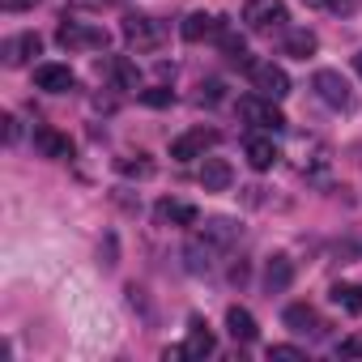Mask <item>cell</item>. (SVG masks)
Returning a JSON list of instances; mask_svg holds the SVG:
<instances>
[{
    "instance_id": "83f0119b",
    "label": "cell",
    "mask_w": 362,
    "mask_h": 362,
    "mask_svg": "<svg viewBox=\"0 0 362 362\" xmlns=\"http://www.w3.org/2000/svg\"><path fill=\"white\" fill-rule=\"evenodd\" d=\"M337 354H341V358H362V328H358V332H349V337L337 345Z\"/></svg>"
},
{
    "instance_id": "7402d4cb",
    "label": "cell",
    "mask_w": 362,
    "mask_h": 362,
    "mask_svg": "<svg viewBox=\"0 0 362 362\" xmlns=\"http://www.w3.org/2000/svg\"><path fill=\"white\" fill-rule=\"evenodd\" d=\"M201 235H205V239H209V243H214V247H222V252H226V247H230V243H235V239H239V226H235V222H230V218H209V222H205V230H201Z\"/></svg>"
},
{
    "instance_id": "836d02e7",
    "label": "cell",
    "mask_w": 362,
    "mask_h": 362,
    "mask_svg": "<svg viewBox=\"0 0 362 362\" xmlns=\"http://www.w3.org/2000/svg\"><path fill=\"white\" fill-rule=\"evenodd\" d=\"M77 5H115V0H77Z\"/></svg>"
},
{
    "instance_id": "9c48e42d",
    "label": "cell",
    "mask_w": 362,
    "mask_h": 362,
    "mask_svg": "<svg viewBox=\"0 0 362 362\" xmlns=\"http://www.w3.org/2000/svg\"><path fill=\"white\" fill-rule=\"evenodd\" d=\"M39 52H43V39H39L35 30H26V35H13V39H5V47H0V56H5V64H9V69H22V64H30Z\"/></svg>"
},
{
    "instance_id": "7c38bea8",
    "label": "cell",
    "mask_w": 362,
    "mask_h": 362,
    "mask_svg": "<svg viewBox=\"0 0 362 362\" xmlns=\"http://www.w3.org/2000/svg\"><path fill=\"white\" fill-rule=\"evenodd\" d=\"M281 324H286L290 332H298V337H307V332H324V320L315 315L311 303H290V307L281 311Z\"/></svg>"
},
{
    "instance_id": "ac0fdd59",
    "label": "cell",
    "mask_w": 362,
    "mask_h": 362,
    "mask_svg": "<svg viewBox=\"0 0 362 362\" xmlns=\"http://www.w3.org/2000/svg\"><path fill=\"white\" fill-rule=\"evenodd\" d=\"M222 247H214L205 235L201 239H192L188 247H184V260H188V273H209L214 269V256H218Z\"/></svg>"
},
{
    "instance_id": "4dcf8cb0",
    "label": "cell",
    "mask_w": 362,
    "mask_h": 362,
    "mask_svg": "<svg viewBox=\"0 0 362 362\" xmlns=\"http://www.w3.org/2000/svg\"><path fill=\"white\" fill-rule=\"evenodd\" d=\"M18 136H22V124H18L13 115H5V141H9V145H18Z\"/></svg>"
},
{
    "instance_id": "4316f807",
    "label": "cell",
    "mask_w": 362,
    "mask_h": 362,
    "mask_svg": "<svg viewBox=\"0 0 362 362\" xmlns=\"http://www.w3.org/2000/svg\"><path fill=\"white\" fill-rule=\"evenodd\" d=\"M269 358H277V362H303L307 349H298V345H269Z\"/></svg>"
},
{
    "instance_id": "44dd1931",
    "label": "cell",
    "mask_w": 362,
    "mask_h": 362,
    "mask_svg": "<svg viewBox=\"0 0 362 362\" xmlns=\"http://www.w3.org/2000/svg\"><path fill=\"white\" fill-rule=\"evenodd\" d=\"M328 298H332L345 315H362V286H354V281H337V286L328 290Z\"/></svg>"
},
{
    "instance_id": "3957f363",
    "label": "cell",
    "mask_w": 362,
    "mask_h": 362,
    "mask_svg": "<svg viewBox=\"0 0 362 362\" xmlns=\"http://www.w3.org/2000/svg\"><path fill=\"white\" fill-rule=\"evenodd\" d=\"M124 39H128V47H136V52H158V47L166 43V26L153 22L149 13H128V18H124Z\"/></svg>"
},
{
    "instance_id": "2e32d148",
    "label": "cell",
    "mask_w": 362,
    "mask_h": 362,
    "mask_svg": "<svg viewBox=\"0 0 362 362\" xmlns=\"http://www.w3.org/2000/svg\"><path fill=\"white\" fill-rule=\"evenodd\" d=\"M290 281H294V260H290V256H273V260L264 264V290H269V294H286Z\"/></svg>"
},
{
    "instance_id": "8992f818",
    "label": "cell",
    "mask_w": 362,
    "mask_h": 362,
    "mask_svg": "<svg viewBox=\"0 0 362 362\" xmlns=\"http://www.w3.org/2000/svg\"><path fill=\"white\" fill-rule=\"evenodd\" d=\"M239 115H243L252 128H264V132H281V128H286V115L273 107V98H260V94L239 98Z\"/></svg>"
},
{
    "instance_id": "5b68a950",
    "label": "cell",
    "mask_w": 362,
    "mask_h": 362,
    "mask_svg": "<svg viewBox=\"0 0 362 362\" xmlns=\"http://www.w3.org/2000/svg\"><path fill=\"white\" fill-rule=\"evenodd\" d=\"M247 73H252V90H256L260 98H273V103H281V98L290 94V77H286V69H277L273 60L247 64Z\"/></svg>"
},
{
    "instance_id": "f1b7e54d",
    "label": "cell",
    "mask_w": 362,
    "mask_h": 362,
    "mask_svg": "<svg viewBox=\"0 0 362 362\" xmlns=\"http://www.w3.org/2000/svg\"><path fill=\"white\" fill-rule=\"evenodd\" d=\"M218 98H222V81H205V86H201V94H197V103H201V107H205V103L214 107Z\"/></svg>"
},
{
    "instance_id": "d590c367",
    "label": "cell",
    "mask_w": 362,
    "mask_h": 362,
    "mask_svg": "<svg viewBox=\"0 0 362 362\" xmlns=\"http://www.w3.org/2000/svg\"><path fill=\"white\" fill-rule=\"evenodd\" d=\"M354 69H358V77H362V52H358V56H354Z\"/></svg>"
},
{
    "instance_id": "f546056e",
    "label": "cell",
    "mask_w": 362,
    "mask_h": 362,
    "mask_svg": "<svg viewBox=\"0 0 362 362\" xmlns=\"http://www.w3.org/2000/svg\"><path fill=\"white\" fill-rule=\"evenodd\" d=\"M324 9H332V13H341V18H349L354 9H358V0H328Z\"/></svg>"
},
{
    "instance_id": "277c9868",
    "label": "cell",
    "mask_w": 362,
    "mask_h": 362,
    "mask_svg": "<svg viewBox=\"0 0 362 362\" xmlns=\"http://www.w3.org/2000/svg\"><path fill=\"white\" fill-rule=\"evenodd\" d=\"M311 90H315L320 103H328L332 111H349V107H354V90H349V81H345L337 69H320V73L311 77Z\"/></svg>"
},
{
    "instance_id": "603a6c76",
    "label": "cell",
    "mask_w": 362,
    "mask_h": 362,
    "mask_svg": "<svg viewBox=\"0 0 362 362\" xmlns=\"http://www.w3.org/2000/svg\"><path fill=\"white\" fill-rule=\"evenodd\" d=\"M315 47H320V39L311 30H286V56L307 60V56H315Z\"/></svg>"
},
{
    "instance_id": "8fae6325",
    "label": "cell",
    "mask_w": 362,
    "mask_h": 362,
    "mask_svg": "<svg viewBox=\"0 0 362 362\" xmlns=\"http://www.w3.org/2000/svg\"><path fill=\"white\" fill-rule=\"evenodd\" d=\"M35 86L47 90V94H69V90H77V77H73L69 64H39L35 69Z\"/></svg>"
},
{
    "instance_id": "d6a6232c",
    "label": "cell",
    "mask_w": 362,
    "mask_h": 362,
    "mask_svg": "<svg viewBox=\"0 0 362 362\" xmlns=\"http://www.w3.org/2000/svg\"><path fill=\"white\" fill-rule=\"evenodd\" d=\"M230 281H235V286H243V281H247V264H243V260L230 269Z\"/></svg>"
},
{
    "instance_id": "cb8c5ba5",
    "label": "cell",
    "mask_w": 362,
    "mask_h": 362,
    "mask_svg": "<svg viewBox=\"0 0 362 362\" xmlns=\"http://www.w3.org/2000/svg\"><path fill=\"white\" fill-rule=\"evenodd\" d=\"M218 39H222L226 60H235V64H252V60H247V47H243V39H239V35H230V30L222 26V35H218Z\"/></svg>"
},
{
    "instance_id": "484cf974",
    "label": "cell",
    "mask_w": 362,
    "mask_h": 362,
    "mask_svg": "<svg viewBox=\"0 0 362 362\" xmlns=\"http://www.w3.org/2000/svg\"><path fill=\"white\" fill-rule=\"evenodd\" d=\"M141 103H149V107H170L175 94H170L166 86H153V90H141Z\"/></svg>"
},
{
    "instance_id": "d4e9b609",
    "label": "cell",
    "mask_w": 362,
    "mask_h": 362,
    "mask_svg": "<svg viewBox=\"0 0 362 362\" xmlns=\"http://www.w3.org/2000/svg\"><path fill=\"white\" fill-rule=\"evenodd\" d=\"M115 166H119V175H128V179H132V175H136V179H149V175H153V162H149L145 153H136V158H119Z\"/></svg>"
},
{
    "instance_id": "e575fe53",
    "label": "cell",
    "mask_w": 362,
    "mask_h": 362,
    "mask_svg": "<svg viewBox=\"0 0 362 362\" xmlns=\"http://www.w3.org/2000/svg\"><path fill=\"white\" fill-rule=\"evenodd\" d=\"M303 5H311V9H324V5H328V0H303Z\"/></svg>"
},
{
    "instance_id": "52a82bcc",
    "label": "cell",
    "mask_w": 362,
    "mask_h": 362,
    "mask_svg": "<svg viewBox=\"0 0 362 362\" xmlns=\"http://www.w3.org/2000/svg\"><path fill=\"white\" fill-rule=\"evenodd\" d=\"M214 145H218V132H214V128H192V132H184V136L170 141V158H175V162H197V158H205Z\"/></svg>"
},
{
    "instance_id": "ffe728a7",
    "label": "cell",
    "mask_w": 362,
    "mask_h": 362,
    "mask_svg": "<svg viewBox=\"0 0 362 362\" xmlns=\"http://www.w3.org/2000/svg\"><path fill=\"white\" fill-rule=\"evenodd\" d=\"M111 81H115V90L141 94V90H136V86H141V69H136L128 56H115V60H111Z\"/></svg>"
},
{
    "instance_id": "6da1fadb",
    "label": "cell",
    "mask_w": 362,
    "mask_h": 362,
    "mask_svg": "<svg viewBox=\"0 0 362 362\" xmlns=\"http://www.w3.org/2000/svg\"><path fill=\"white\" fill-rule=\"evenodd\" d=\"M56 43H60L64 52H103V47L111 43V35H107V30H98V26H86V22L64 18V22H60V30H56Z\"/></svg>"
},
{
    "instance_id": "4fadbf2b",
    "label": "cell",
    "mask_w": 362,
    "mask_h": 362,
    "mask_svg": "<svg viewBox=\"0 0 362 362\" xmlns=\"http://www.w3.org/2000/svg\"><path fill=\"white\" fill-rule=\"evenodd\" d=\"M230 184H235V170H230L226 158H205L201 162V188L205 192H226Z\"/></svg>"
},
{
    "instance_id": "ba28073f",
    "label": "cell",
    "mask_w": 362,
    "mask_h": 362,
    "mask_svg": "<svg viewBox=\"0 0 362 362\" xmlns=\"http://www.w3.org/2000/svg\"><path fill=\"white\" fill-rule=\"evenodd\" d=\"M214 349H218V341H214L209 324H205L201 315H192V324H188V341H184V345H175V349H166V358H209Z\"/></svg>"
},
{
    "instance_id": "d6986e66",
    "label": "cell",
    "mask_w": 362,
    "mask_h": 362,
    "mask_svg": "<svg viewBox=\"0 0 362 362\" xmlns=\"http://www.w3.org/2000/svg\"><path fill=\"white\" fill-rule=\"evenodd\" d=\"M226 332L239 341V345H252L256 341V315L247 307H230L226 311Z\"/></svg>"
},
{
    "instance_id": "1f68e13d",
    "label": "cell",
    "mask_w": 362,
    "mask_h": 362,
    "mask_svg": "<svg viewBox=\"0 0 362 362\" xmlns=\"http://www.w3.org/2000/svg\"><path fill=\"white\" fill-rule=\"evenodd\" d=\"M0 5H5L9 13H22V9H35V5H39V0H0Z\"/></svg>"
},
{
    "instance_id": "e0dca14e",
    "label": "cell",
    "mask_w": 362,
    "mask_h": 362,
    "mask_svg": "<svg viewBox=\"0 0 362 362\" xmlns=\"http://www.w3.org/2000/svg\"><path fill=\"white\" fill-rule=\"evenodd\" d=\"M243 153H247L252 170H273V166H277V145H273L269 136H247Z\"/></svg>"
},
{
    "instance_id": "30bf717a",
    "label": "cell",
    "mask_w": 362,
    "mask_h": 362,
    "mask_svg": "<svg viewBox=\"0 0 362 362\" xmlns=\"http://www.w3.org/2000/svg\"><path fill=\"white\" fill-rule=\"evenodd\" d=\"M153 222L158 226H197L201 222V214H197V205H188V201H158L153 205Z\"/></svg>"
},
{
    "instance_id": "5bb4252c",
    "label": "cell",
    "mask_w": 362,
    "mask_h": 362,
    "mask_svg": "<svg viewBox=\"0 0 362 362\" xmlns=\"http://www.w3.org/2000/svg\"><path fill=\"white\" fill-rule=\"evenodd\" d=\"M179 35H184L188 43H205V39L222 35V18H214V13H188L184 26H179Z\"/></svg>"
},
{
    "instance_id": "9a60e30c",
    "label": "cell",
    "mask_w": 362,
    "mask_h": 362,
    "mask_svg": "<svg viewBox=\"0 0 362 362\" xmlns=\"http://www.w3.org/2000/svg\"><path fill=\"white\" fill-rule=\"evenodd\" d=\"M35 145H39V153L43 158H56V162H64V158H73V141L64 136V132H56V128H35Z\"/></svg>"
},
{
    "instance_id": "7a4b0ae2",
    "label": "cell",
    "mask_w": 362,
    "mask_h": 362,
    "mask_svg": "<svg viewBox=\"0 0 362 362\" xmlns=\"http://www.w3.org/2000/svg\"><path fill=\"white\" fill-rule=\"evenodd\" d=\"M243 22L256 35H273V30H286L290 13H286L281 0H247V5H243Z\"/></svg>"
}]
</instances>
